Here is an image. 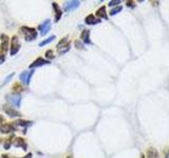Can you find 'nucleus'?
<instances>
[{"mask_svg":"<svg viewBox=\"0 0 169 158\" xmlns=\"http://www.w3.org/2000/svg\"><path fill=\"white\" fill-rule=\"evenodd\" d=\"M147 156H148V158H160L159 157L158 151H156L154 148H150V149L148 150V152H147Z\"/></svg>","mask_w":169,"mask_h":158,"instance_id":"16","label":"nucleus"},{"mask_svg":"<svg viewBox=\"0 0 169 158\" xmlns=\"http://www.w3.org/2000/svg\"><path fill=\"white\" fill-rule=\"evenodd\" d=\"M14 75H15V73H12V74H10V75L7 76V78H5V80H4V82H3V85H5V83H7V82H9V81L11 80V79H12V77H13Z\"/></svg>","mask_w":169,"mask_h":158,"instance_id":"27","label":"nucleus"},{"mask_svg":"<svg viewBox=\"0 0 169 158\" xmlns=\"http://www.w3.org/2000/svg\"><path fill=\"white\" fill-rule=\"evenodd\" d=\"M46 57H47L48 59H54V57H55V55H54V52L52 51V50L47 51V52H46Z\"/></svg>","mask_w":169,"mask_h":158,"instance_id":"22","label":"nucleus"},{"mask_svg":"<svg viewBox=\"0 0 169 158\" xmlns=\"http://www.w3.org/2000/svg\"><path fill=\"white\" fill-rule=\"evenodd\" d=\"M99 22H100V19L95 18L94 15H92V14L88 15L87 17H86V19H84V23H86V24H89V25H93V24H96V23H99Z\"/></svg>","mask_w":169,"mask_h":158,"instance_id":"10","label":"nucleus"},{"mask_svg":"<svg viewBox=\"0 0 169 158\" xmlns=\"http://www.w3.org/2000/svg\"><path fill=\"white\" fill-rule=\"evenodd\" d=\"M51 20H45L43 22L41 23V24L38 25V30L40 31V35L41 36H45L48 34V32L51 30Z\"/></svg>","mask_w":169,"mask_h":158,"instance_id":"4","label":"nucleus"},{"mask_svg":"<svg viewBox=\"0 0 169 158\" xmlns=\"http://www.w3.org/2000/svg\"><path fill=\"white\" fill-rule=\"evenodd\" d=\"M7 100L9 101V103H11L14 107H20V103H21V97L20 95H17V94H13V95H9L7 96Z\"/></svg>","mask_w":169,"mask_h":158,"instance_id":"5","label":"nucleus"},{"mask_svg":"<svg viewBox=\"0 0 169 158\" xmlns=\"http://www.w3.org/2000/svg\"><path fill=\"white\" fill-rule=\"evenodd\" d=\"M3 110H4L5 113H7L9 116H11V117H20V116H21V114H20L19 112L15 111L14 109H12V108L7 107V105L3 107Z\"/></svg>","mask_w":169,"mask_h":158,"instance_id":"11","label":"nucleus"},{"mask_svg":"<svg viewBox=\"0 0 169 158\" xmlns=\"http://www.w3.org/2000/svg\"><path fill=\"white\" fill-rule=\"evenodd\" d=\"M80 5V1H76V0H72V1H67L64 5V9L66 12H71L76 10Z\"/></svg>","mask_w":169,"mask_h":158,"instance_id":"6","label":"nucleus"},{"mask_svg":"<svg viewBox=\"0 0 169 158\" xmlns=\"http://www.w3.org/2000/svg\"><path fill=\"white\" fill-rule=\"evenodd\" d=\"M74 45H75V47L76 49H78V50H84V45L82 43V41L80 40H76L75 42H74Z\"/></svg>","mask_w":169,"mask_h":158,"instance_id":"23","label":"nucleus"},{"mask_svg":"<svg viewBox=\"0 0 169 158\" xmlns=\"http://www.w3.org/2000/svg\"><path fill=\"white\" fill-rule=\"evenodd\" d=\"M49 63H50L49 60H46V59H43V58H38V59H36L33 63L30 65L29 68L30 69H34V68L42 67V65H49Z\"/></svg>","mask_w":169,"mask_h":158,"instance_id":"8","label":"nucleus"},{"mask_svg":"<svg viewBox=\"0 0 169 158\" xmlns=\"http://www.w3.org/2000/svg\"><path fill=\"white\" fill-rule=\"evenodd\" d=\"M65 45H66V47L70 45L69 41H68V37L62 38L61 40H60L59 42L57 43V49H58V50H60V49H61V47H64V49H65Z\"/></svg>","mask_w":169,"mask_h":158,"instance_id":"17","label":"nucleus"},{"mask_svg":"<svg viewBox=\"0 0 169 158\" xmlns=\"http://www.w3.org/2000/svg\"><path fill=\"white\" fill-rule=\"evenodd\" d=\"M12 139H13L12 137L9 138V139H7V140L4 142V149L5 150H9L10 149V147H11V143H12Z\"/></svg>","mask_w":169,"mask_h":158,"instance_id":"24","label":"nucleus"},{"mask_svg":"<svg viewBox=\"0 0 169 158\" xmlns=\"http://www.w3.org/2000/svg\"><path fill=\"white\" fill-rule=\"evenodd\" d=\"M22 87L19 85V83H15L14 85V87H13V92H14V94H17V95H19L21 92H22Z\"/></svg>","mask_w":169,"mask_h":158,"instance_id":"19","label":"nucleus"},{"mask_svg":"<svg viewBox=\"0 0 169 158\" xmlns=\"http://www.w3.org/2000/svg\"><path fill=\"white\" fill-rule=\"evenodd\" d=\"M70 50V47H66V49H62V50H58V53H59V55H64V54H66L68 51Z\"/></svg>","mask_w":169,"mask_h":158,"instance_id":"26","label":"nucleus"},{"mask_svg":"<svg viewBox=\"0 0 169 158\" xmlns=\"http://www.w3.org/2000/svg\"><path fill=\"white\" fill-rule=\"evenodd\" d=\"M120 0H114V1H110L108 5H109V7H115V5L120 4Z\"/></svg>","mask_w":169,"mask_h":158,"instance_id":"25","label":"nucleus"},{"mask_svg":"<svg viewBox=\"0 0 169 158\" xmlns=\"http://www.w3.org/2000/svg\"><path fill=\"white\" fill-rule=\"evenodd\" d=\"M20 50V43L18 40L17 36H13L12 37V42H11V50H10V53L12 56L16 55L18 53V51Z\"/></svg>","mask_w":169,"mask_h":158,"instance_id":"3","label":"nucleus"},{"mask_svg":"<svg viewBox=\"0 0 169 158\" xmlns=\"http://www.w3.org/2000/svg\"><path fill=\"white\" fill-rule=\"evenodd\" d=\"M14 131V125L11 123H2L0 125V132L1 133H10V132Z\"/></svg>","mask_w":169,"mask_h":158,"instance_id":"12","label":"nucleus"},{"mask_svg":"<svg viewBox=\"0 0 169 158\" xmlns=\"http://www.w3.org/2000/svg\"><path fill=\"white\" fill-rule=\"evenodd\" d=\"M13 145H15V147H17V148L21 147V148H23V150H27V145H25V140H23L22 138H20V137L16 138L15 140L13 141Z\"/></svg>","mask_w":169,"mask_h":158,"instance_id":"14","label":"nucleus"},{"mask_svg":"<svg viewBox=\"0 0 169 158\" xmlns=\"http://www.w3.org/2000/svg\"><path fill=\"white\" fill-rule=\"evenodd\" d=\"M141 158H145V156H144V155H142V157H141Z\"/></svg>","mask_w":169,"mask_h":158,"instance_id":"31","label":"nucleus"},{"mask_svg":"<svg viewBox=\"0 0 169 158\" xmlns=\"http://www.w3.org/2000/svg\"><path fill=\"white\" fill-rule=\"evenodd\" d=\"M55 39V36H51V37H49L48 39H45L43 41H41V42L39 43V47H43V45H49V43H51L52 41Z\"/></svg>","mask_w":169,"mask_h":158,"instance_id":"20","label":"nucleus"},{"mask_svg":"<svg viewBox=\"0 0 169 158\" xmlns=\"http://www.w3.org/2000/svg\"><path fill=\"white\" fill-rule=\"evenodd\" d=\"M52 4H53V7H54V10H55V22H57V21H59L60 18H61L62 11L60 10L59 5H58L56 2H53Z\"/></svg>","mask_w":169,"mask_h":158,"instance_id":"13","label":"nucleus"},{"mask_svg":"<svg viewBox=\"0 0 169 158\" xmlns=\"http://www.w3.org/2000/svg\"><path fill=\"white\" fill-rule=\"evenodd\" d=\"M1 158H10V157H9V155H2Z\"/></svg>","mask_w":169,"mask_h":158,"instance_id":"30","label":"nucleus"},{"mask_svg":"<svg viewBox=\"0 0 169 158\" xmlns=\"http://www.w3.org/2000/svg\"><path fill=\"white\" fill-rule=\"evenodd\" d=\"M68 158H72V157H71V156H69V157H68Z\"/></svg>","mask_w":169,"mask_h":158,"instance_id":"32","label":"nucleus"},{"mask_svg":"<svg viewBox=\"0 0 169 158\" xmlns=\"http://www.w3.org/2000/svg\"><path fill=\"white\" fill-rule=\"evenodd\" d=\"M127 7H135V4H134V2L133 1H127Z\"/></svg>","mask_w":169,"mask_h":158,"instance_id":"28","label":"nucleus"},{"mask_svg":"<svg viewBox=\"0 0 169 158\" xmlns=\"http://www.w3.org/2000/svg\"><path fill=\"white\" fill-rule=\"evenodd\" d=\"M32 153H29V154H27V155L25 156V157H22V158H32Z\"/></svg>","mask_w":169,"mask_h":158,"instance_id":"29","label":"nucleus"},{"mask_svg":"<svg viewBox=\"0 0 169 158\" xmlns=\"http://www.w3.org/2000/svg\"><path fill=\"white\" fill-rule=\"evenodd\" d=\"M9 49V37L7 35H1V45H0V65L5 61V56Z\"/></svg>","mask_w":169,"mask_h":158,"instance_id":"1","label":"nucleus"},{"mask_svg":"<svg viewBox=\"0 0 169 158\" xmlns=\"http://www.w3.org/2000/svg\"><path fill=\"white\" fill-rule=\"evenodd\" d=\"M123 10V7H116L115 9H113V10H111V11H110V16H114V15H116V14L117 13H120V11H122Z\"/></svg>","mask_w":169,"mask_h":158,"instance_id":"21","label":"nucleus"},{"mask_svg":"<svg viewBox=\"0 0 169 158\" xmlns=\"http://www.w3.org/2000/svg\"><path fill=\"white\" fill-rule=\"evenodd\" d=\"M16 125H18V127H23V128H27L29 127V125H32L31 121H27V120H17L15 122Z\"/></svg>","mask_w":169,"mask_h":158,"instance_id":"18","label":"nucleus"},{"mask_svg":"<svg viewBox=\"0 0 169 158\" xmlns=\"http://www.w3.org/2000/svg\"><path fill=\"white\" fill-rule=\"evenodd\" d=\"M96 16L99 18H102V19H108L107 13H106V7H102L96 11Z\"/></svg>","mask_w":169,"mask_h":158,"instance_id":"15","label":"nucleus"},{"mask_svg":"<svg viewBox=\"0 0 169 158\" xmlns=\"http://www.w3.org/2000/svg\"><path fill=\"white\" fill-rule=\"evenodd\" d=\"M84 41L86 45H91V40H90V30H84L80 34V41Z\"/></svg>","mask_w":169,"mask_h":158,"instance_id":"9","label":"nucleus"},{"mask_svg":"<svg viewBox=\"0 0 169 158\" xmlns=\"http://www.w3.org/2000/svg\"><path fill=\"white\" fill-rule=\"evenodd\" d=\"M34 72L33 71H25L22 72V73L20 74V80H21V82L25 83V85H28L30 83V80H31L32 76H33Z\"/></svg>","mask_w":169,"mask_h":158,"instance_id":"7","label":"nucleus"},{"mask_svg":"<svg viewBox=\"0 0 169 158\" xmlns=\"http://www.w3.org/2000/svg\"><path fill=\"white\" fill-rule=\"evenodd\" d=\"M20 31L25 36V39L27 41H31L34 40L37 38V32H36L35 29L33 27H20Z\"/></svg>","mask_w":169,"mask_h":158,"instance_id":"2","label":"nucleus"}]
</instances>
